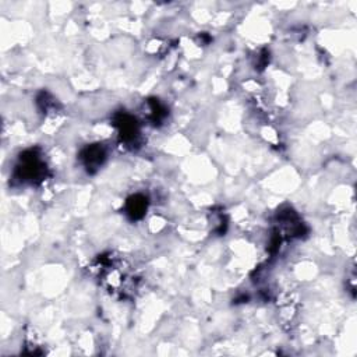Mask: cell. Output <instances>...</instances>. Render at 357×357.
I'll return each instance as SVG.
<instances>
[{
  "mask_svg": "<svg viewBox=\"0 0 357 357\" xmlns=\"http://www.w3.org/2000/svg\"><path fill=\"white\" fill-rule=\"evenodd\" d=\"M105 157L102 147H89L87 151L84 152V159H85V165L88 168L98 166L102 164V159Z\"/></svg>",
  "mask_w": 357,
  "mask_h": 357,
  "instance_id": "6da1fadb",
  "label": "cell"
},
{
  "mask_svg": "<svg viewBox=\"0 0 357 357\" xmlns=\"http://www.w3.org/2000/svg\"><path fill=\"white\" fill-rule=\"evenodd\" d=\"M129 213L133 215V218L141 216L145 211V202L143 197H134L129 201Z\"/></svg>",
  "mask_w": 357,
  "mask_h": 357,
  "instance_id": "7a4b0ae2",
  "label": "cell"
}]
</instances>
